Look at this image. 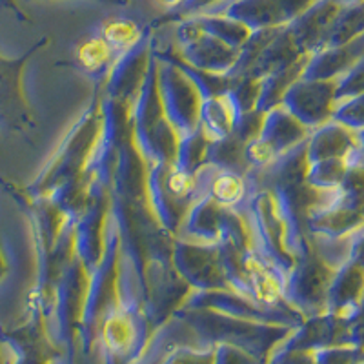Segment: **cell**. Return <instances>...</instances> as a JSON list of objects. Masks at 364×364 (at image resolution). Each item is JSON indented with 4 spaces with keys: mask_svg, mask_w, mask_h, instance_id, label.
<instances>
[{
    "mask_svg": "<svg viewBox=\"0 0 364 364\" xmlns=\"http://www.w3.org/2000/svg\"><path fill=\"white\" fill-rule=\"evenodd\" d=\"M350 259H355L360 264H364V228L355 233V240L350 248Z\"/></svg>",
    "mask_w": 364,
    "mask_h": 364,
    "instance_id": "21",
    "label": "cell"
},
{
    "mask_svg": "<svg viewBox=\"0 0 364 364\" xmlns=\"http://www.w3.org/2000/svg\"><path fill=\"white\" fill-rule=\"evenodd\" d=\"M235 210L217 203L210 193H203L184 219V240L219 245L232 223Z\"/></svg>",
    "mask_w": 364,
    "mask_h": 364,
    "instance_id": "9",
    "label": "cell"
},
{
    "mask_svg": "<svg viewBox=\"0 0 364 364\" xmlns=\"http://www.w3.org/2000/svg\"><path fill=\"white\" fill-rule=\"evenodd\" d=\"M177 38L181 44V58L197 70L230 75L239 60L240 50L204 31L193 17L178 21Z\"/></svg>",
    "mask_w": 364,
    "mask_h": 364,
    "instance_id": "4",
    "label": "cell"
},
{
    "mask_svg": "<svg viewBox=\"0 0 364 364\" xmlns=\"http://www.w3.org/2000/svg\"><path fill=\"white\" fill-rule=\"evenodd\" d=\"M364 35V2L353 6H344L339 17L331 26L330 33L324 41L323 48H333V46H343L348 42ZM321 48V50H323Z\"/></svg>",
    "mask_w": 364,
    "mask_h": 364,
    "instance_id": "16",
    "label": "cell"
},
{
    "mask_svg": "<svg viewBox=\"0 0 364 364\" xmlns=\"http://www.w3.org/2000/svg\"><path fill=\"white\" fill-rule=\"evenodd\" d=\"M331 120H336L353 132L364 129V93L339 100Z\"/></svg>",
    "mask_w": 364,
    "mask_h": 364,
    "instance_id": "18",
    "label": "cell"
},
{
    "mask_svg": "<svg viewBox=\"0 0 364 364\" xmlns=\"http://www.w3.org/2000/svg\"><path fill=\"white\" fill-rule=\"evenodd\" d=\"M344 6L337 0H315L306 11L286 26L291 37L306 55L315 53L324 46L331 26L339 17Z\"/></svg>",
    "mask_w": 364,
    "mask_h": 364,
    "instance_id": "10",
    "label": "cell"
},
{
    "mask_svg": "<svg viewBox=\"0 0 364 364\" xmlns=\"http://www.w3.org/2000/svg\"><path fill=\"white\" fill-rule=\"evenodd\" d=\"M173 262L190 284L203 290H217L228 284L219 246L178 240L173 248Z\"/></svg>",
    "mask_w": 364,
    "mask_h": 364,
    "instance_id": "6",
    "label": "cell"
},
{
    "mask_svg": "<svg viewBox=\"0 0 364 364\" xmlns=\"http://www.w3.org/2000/svg\"><path fill=\"white\" fill-rule=\"evenodd\" d=\"M193 18L199 22L204 31L217 37L219 41L226 42L228 46H232L235 50H240L252 35V29L246 28L242 22L226 17L223 13H200V15H195Z\"/></svg>",
    "mask_w": 364,
    "mask_h": 364,
    "instance_id": "15",
    "label": "cell"
},
{
    "mask_svg": "<svg viewBox=\"0 0 364 364\" xmlns=\"http://www.w3.org/2000/svg\"><path fill=\"white\" fill-rule=\"evenodd\" d=\"M364 55V35L333 48H323L315 51L308 58L306 68L302 71L301 79L311 80H337L346 73L353 64Z\"/></svg>",
    "mask_w": 364,
    "mask_h": 364,
    "instance_id": "11",
    "label": "cell"
},
{
    "mask_svg": "<svg viewBox=\"0 0 364 364\" xmlns=\"http://www.w3.org/2000/svg\"><path fill=\"white\" fill-rule=\"evenodd\" d=\"M350 170V157H333L323 159V161L308 162L306 168V182L308 186L321 193H330L336 191L343 184Z\"/></svg>",
    "mask_w": 364,
    "mask_h": 364,
    "instance_id": "14",
    "label": "cell"
},
{
    "mask_svg": "<svg viewBox=\"0 0 364 364\" xmlns=\"http://www.w3.org/2000/svg\"><path fill=\"white\" fill-rule=\"evenodd\" d=\"M341 2L343 6H353V4H359V2H364V0H337Z\"/></svg>",
    "mask_w": 364,
    "mask_h": 364,
    "instance_id": "26",
    "label": "cell"
},
{
    "mask_svg": "<svg viewBox=\"0 0 364 364\" xmlns=\"http://www.w3.org/2000/svg\"><path fill=\"white\" fill-rule=\"evenodd\" d=\"M314 2L315 0H230V4H226L220 13L257 31L284 28Z\"/></svg>",
    "mask_w": 364,
    "mask_h": 364,
    "instance_id": "7",
    "label": "cell"
},
{
    "mask_svg": "<svg viewBox=\"0 0 364 364\" xmlns=\"http://www.w3.org/2000/svg\"><path fill=\"white\" fill-rule=\"evenodd\" d=\"M357 149V133L346 126L330 120L326 124L311 129L306 139V161L350 157Z\"/></svg>",
    "mask_w": 364,
    "mask_h": 364,
    "instance_id": "12",
    "label": "cell"
},
{
    "mask_svg": "<svg viewBox=\"0 0 364 364\" xmlns=\"http://www.w3.org/2000/svg\"><path fill=\"white\" fill-rule=\"evenodd\" d=\"M364 299V264L348 257L336 269L328 290V304L336 310L357 306Z\"/></svg>",
    "mask_w": 364,
    "mask_h": 364,
    "instance_id": "13",
    "label": "cell"
},
{
    "mask_svg": "<svg viewBox=\"0 0 364 364\" xmlns=\"http://www.w3.org/2000/svg\"><path fill=\"white\" fill-rule=\"evenodd\" d=\"M230 0H186L184 4L178 6L177 9H171V13L164 15L159 22H170V21H184V18L195 17V15H200V13H206L208 9L217 8L220 4H226ZM155 24V22H154Z\"/></svg>",
    "mask_w": 364,
    "mask_h": 364,
    "instance_id": "20",
    "label": "cell"
},
{
    "mask_svg": "<svg viewBox=\"0 0 364 364\" xmlns=\"http://www.w3.org/2000/svg\"><path fill=\"white\" fill-rule=\"evenodd\" d=\"M151 51L161 63L157 70V86L162 112L178 136L188 135L199 128L203 97L193 80L171 60L170 55L155 50L154 46Z\"/></svg>",
    "mask_w": 364,
    "mask_h": 364,
    "instance_id": "2",
    "label": "cell"
},
{
    "mask_svg": "<svg viewBox=\"0 0 364 364\" xmlns=\"http://www.w3.org/2000/svg\"><path fill=\"white\" fill-rule=\"evenodd\" d=\"M310 136V129L301 124L291 113L282 106L264 113L262 124L255 139L246 144V166L253 170H262L266 166L286 155L290 149L304 142Z\"/></svg>",
    "mask_w": 364,
    "mask_h": 364,
    "instance_id": "3",
    "label": "cell"
},
{
    "mask_svg": "<svg viewBox=\"0 0 364 364\" xmlns=\"http://www.w3.org/2000/svg\"><path fill=\"white\" fill-rule=\"evenodd\" d=\"M357 133V146H359V149L364 154V129H359Z\"/></svg>",
    "mask_w": 364,
    "mask_h": 364,
    "instance_id": "24",
    "label": "cell"
},
{
    "mask_svg": "<svg viewBox=\"0 0 364 364\" xmlns=\"http://www.w3.org/2000/svg\"><path fill=\"white\" fill-rule=\"evenodd\" d=\"M2 2H4V4H6V6H8V8H9V9H13V11L17 13L18 17H22V13H21V9H18V8H17V4H15V0H2Z\"/></svg>",
    "mask_w": 364,
    "mask_h": 364,
    "instance_id": "25",
    "label": "cell"
},
{
    "mask_svg": "<svg viewBox=\"0 0 364 364\" xmlns=\"http://www.w3.org/2000/svg\"><path fill=\"white\" fill-rule=\"evenodd\" d=\"M159 2H161L162 6H166V8H170V11H171V9H177L178 6L184 4L186 0H159Z\"/></svg>",
    "mask_w": 364,
    "mask_h": 364,
    "instance_id": "22",
    "label": "cell"
},
{
    "mask_svg": "<svg viewBox=\"0 0 364 364\" xmlns=\"http://www.w3.org/2000/svg\"><path fill=\"white\" fill-rule=\"evenodd\" d=\"M360 93H364V55L341 79H337V102Z\"/></svg>",
    "mask_w": 364,
    "mask_h": 364,
    "instance_id": "19",
    "label": "cell"
},
{
    "mask_svg": "<svg viewBox=\"0 0 364 364\" xmlns=\"http://www.w3.org/2000/svg\"><path fill=\"white\" fill-rule=\"evenodd\" d=\"M115 53L119 51L109 44L102 35H97V37H91L80 46V51H79V57H80V63L86 70L93 71L97 75H102V73H108L113 70V57Z\"/></svg>",
    "mask_w": 364,
    "mask_h": 364,
    "instance_id": "17",
    "label": "cell"
},
{
    "mask_svg": "<svg viewBox=\"0 0 364 364\" xmlns=\"http://www.w3.org/2000/svg\"><path fill=\"white\" fill-rule=\"evenodd\" d=\"M95 2H100V4H112V6H126L129 0H95Z\"/></svg>",
    "mask_w": 364,
    "mask_h": 364,
    "instance_id": "23",
    "label": "cell"
},
{
    "mask_svg": "<svg viewBox=\"0 0 364 364\" xmlns=\"http://www.w3.org/2000/svg\"><path fill=\"white\" fill-rule=\"evenodd\" d=\"M336 268L324 261L314 248L295 261L294 268L286 277V291L299 302H324L328 301V290L333 279Z\"/></svg>",
    "mask_w": 364,
    "mask_h": 364,
    "instance_id": "8",
    "label": "cell"
},
{
    "mask_svg": "<svg viewBox=\"0 0 364 364\" xmlns=\"http://www.w3.org/2000/svg\"><path fill=\"white\" fill-rule=\"evenodd\" d=\"M282 108L308 129L330 122L337 106V80L297 79L282 95Z\"/></svg>",
    "mask_w": 364,
    "mask_h": 364,
    "instance_id": "5",
    "label": "cell"
},
{
    "mask_svg": "<svg viewBox=\"0 0 364 364\" xmlns=\"http://www.w3.org/2000/svg\"><path fill=\"white\" fill-rule=\"evenodd\" d=\"M330 200H321L308 215V232L339 240L355 235L364 228V154L350 155V170Z\"/></svg>",
    "mask_w": 364,
    "mask_h": 364,
    "instance_id": "1",
    "label": "cell"
}]
</instances>
